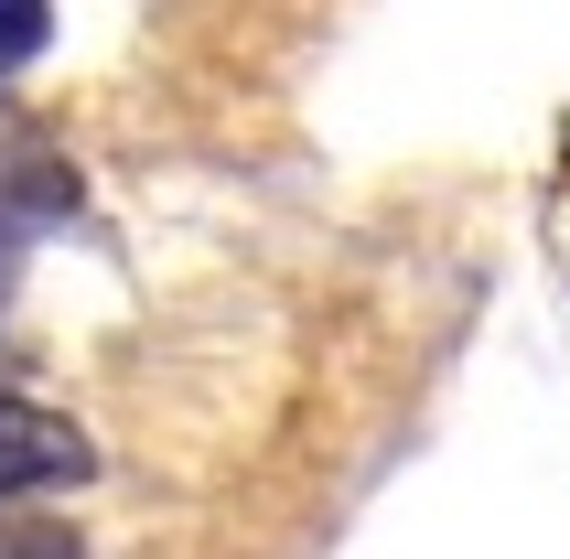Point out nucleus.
<instances>
[{
	"label": "nucleus",
	"instance_id": "f257e3e1",
	"mask_svg": "<svg viewBox=\"0 0 570 559\" xmlns=\"http://www.w3.org/2000/svg\"><path fill=\"white\" fill-rule=\"evenodd\" d=\"M87 473H97V452L76 420L0 399V496H55V484H87Z\"/></svg>",
	"mask_w": 570,
	"mask_h": 559
},
{
	"label": "nucleus",
	"instance_id": "f03ea898",
	"mask_svg": "<svg viewBox=\"0 0 570 559\" xmlns=\"http://www.w3.org/2000/svg\"><path fill=\"white\" fill-rule=\"evenodd\" d=\"M43 0H0V65H22V55H43Z\"/></svg>",
	"mask_w": 570,
	"mask_h": 559
}]
</instances>
